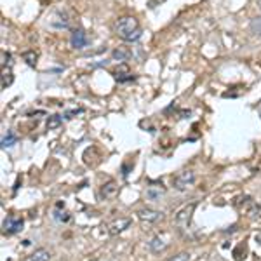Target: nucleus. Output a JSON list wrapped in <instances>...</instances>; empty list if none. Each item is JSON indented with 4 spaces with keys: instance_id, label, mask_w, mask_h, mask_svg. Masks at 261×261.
<instances>
[{
    "instance_id": "f257e3e1",
    "label": "nucleus",
    "mask_w": 261,
    "mask_h": 261,
    "mask_svg": "<svg viewBox=\"0 0 261 261\" xmlns=\"http://www.w3.org/2000/svg\"><path fill=\"white\" fill-rule=\"evenodd\" d=\"M195 207H197V202H192V204L181 207L174 216L176 230H178L185 239L197 237V230H195V226H193V211H195Z\"/></svg>"
},
{
    "instance_id": "f03ea898",
    "label": "nucleus",
    "mask_w": 261,
    "mask_h": 261,
    "mask_svg": "<svg viewBox=\"0 0 261 261\" xmlns=\"http://www.w3.org/2000/svg\"><path fill=\"white\" fill-rule=\"evenodd\" d=\"M115 33L125 42H136L141 37V27L133 16H122L115 23Z\"/></svg>"
},
{
    "instance_id": "7ed1b4c3",
    "label": "nucleus",
    "mask_w": 261,
    "mask_h": 261,
    "mask_svg": "<svg viewBox=\"0 0 261 261\" xmlns=\"http://www.w3.org/2000/svg\"><path fill=\"white\" fill-rule=\"evenodd\" d=\"M235 207L241 211L244 216L249 218L252 221H261V205L254 202L251 197H242L235 202Z\"/></svg>"
},
{
    "instance_id": "20e7f679",
    "label": "nucleus",
    "mask_w": 261,
    "mask_h": 261,
    "mask_svg": "<svg viewBox=\"0 0 261 261\" xmlns=\"http://www.w3.org/2000/svg\"><path fill=\"white\" fill-rule=\"evenodd\" d=\"M193 183H195V172L190 169L179 171L178 174L172 178V187L178 192H187L188 188L193 187Z\"/></svg>"
},
{
    "instance_id": "39448f33",
    "label": "nucleus",
    "mask_w": 261,
    "mask_h": 261,
    "mask_svg": "<svg viewBox=\"0 0 261 261\" xmlns=\"http://www.w3.org/2000/svg\"><path fill=\"white\" fill-rule=\"evenodd\" d=\"M166 192L167 190L162 183H159V181H150L145 190V197H146V200H150V202H159L166 195Z\"/></svg>"
},
{
    "instance_id": "423d86ee",
    "label": "nucleus",
    "mask_w": 261,
    "mask_h": 261,
    "mask_svg": "<svg viewBox=\"0 0 261 261\" xmlns=\"http://www.w3.org/2000/svg\"><path fill=\"white\" fill-rule=\"evenodd\" d=\"M23 225H24L23 218L7 216L2 223V231H4V235H14V233H18V231L23 230Z\"/></svg>"
},
{
    "instance_id": "0eeeda50",
    "label": "nucleus",
    "mask_w": 261,
    "mask_h": 261,
    "mask_svg": "<svg viewBox=\"0 0 261 261\" xmlns=\"http://www.w3.org/2000/svg\"><path fill=\"white\" fill-rule=\"evenodd\" d=\"M138 218H140V221L145 223V225H155V223L162 221L164 214L161 211H155V209L145 207L138 211Z\"/></svg>"
},
{
    "instance_id": "6e6552de",
    "label": "nucleus",
    "mask_w": 261,
    "mask_h": 261,
    "mask_svg": "<svg viewBox=\"0 0 261 261\" xmlns=\"http://www.w3.org/2000/svg\"><path fill=\"white\" fill-rule=\"evenodd\" d=\"M70 44L73 49L81 50L84 47H87V44H89V37H87V33L82 30V28H77V30L71 32V37H70Z\"/></svg>"
},
{
    "instance_id": "1a4fd4ad",
    "label": "nucleus",
    "mask_w": 261,
    "mask_h": 261,
    "mask_svg": "<svg viewBox=\"0 0 261 261\" xmlns=\"http://www.w3.org/2000/svg\"><path fill=\"white\" fill-rule=\"evenodd\" d=\"M130 226V218H117V220L110 221L107 225L108 233L110 235H119L122 231H125Z\"/></svg>"
},
{
    "instance_id": "9d476101",
    "label": "nucleus",
    "mask_w": 261,
    "mask_h": 261,
    "mask_svg": "<svg viewBox=\"0 0 261 261\" xmlns=\"http://www.w3.org/2000/svg\"><path fill=\"white\" fill-rule=\"evenodd\" d=\"M148 247H150L151 252H162L169 247V239H167L164 233L155 235V237L148 242Z\"/></svg>"
},
{
    "instance_id": "9b49d317",
    "label": "nucleus",
    "mask_w": 261,
    "mask_h": 261,
    "mask_svg": "<svg viewBox=\"0 0 261 261\" xmlns=\"http://www.w3.org/2000/svg\"><path fill=\"white\" fill-rule=\"evenodd\" d=\"M50 27L58 28V30H65V28H68L70 19H68V16H66V12H63V11L54 12L53 19H50Z\"/></svg>"
},
{
    "instance_id": "f8f14e48",
    "label": "nucleus",
    "mask_w": 261,
    "mask_h": 261,
    "mask_svg": "<svg viewBox=\"0 0 261 261\" xmlns=\"http://www.w3.org/2000/svg\"><path fill=\"white\" fill-rule=\"evenodd\" d=\"M50 259H53V252H50L49 249L40 247V249L33 251L32 254H28L23 261H50Z\"/></svg>"
},
{
    "instance_id": "ddd939ff",
    "label": "nucleus",
    "mask_w": 261,
    "mask_h": 261,
    "mask_svg": "<svg viewBox=\"0 0 261 261\" xmlns=\"http://www.w3.org/2000/svg\"><path fill=\"white\" fill-rule=\"evenodd\" d=\"M115 81H119V82H129V81H133L134 79V75H133V71H130V68L125 63H122V65H119V68L115 70Z\"/></svg>"
},
{
    "instance_id": "4468645a",
    "label": "nucleus",
    "mask_w": 261,
    "mask_h": 261,
    "mask_svg": "<svg viewBox=\"0 0 261 261\" xmlns=\"http://www.w3.org/2000/svg\"><path fill=\"white\" fill-rule=\"evenodd\" d=\"M117 192H119V187H117L115 181H108L99 188V197L101 199H112V197L117 195Z\"/></svg>"
},
{
    "instance_id": "2eb2a0df",
    "label": "nucleus",
    "mask_w": 261,
    "mask_h": 261,
    "mask_svg": "<svg viewBox=\"0 0 261 261\" xmlns=\"http://www.w3.org/2000/svg\"><path fill=\"white\" fill-rule=\"evenodd\" d=\"M133 56V53L127 49V47H124V45H120V47H117V49H113V53H112V58L115 61H127L129 58Z\"/></svg>"
},
{
    "instance_id": "dca6fc26",
    "label": "nucleus",
    "mask_w": 261,
    "mask_h": 261,
    "mask_svg": "<svg viewBox=\"0 0 261 261\" xmlns=\"http://www.w3.org/2000/svg\"><path fill=\"white\" fill-rule=\"evenodd\" d=\"M16 141H18V136L12 130H7V134L2 138V148H11L16 145Z\"/></svg>"
},
{
    "instance_id": "f3484780",
    "label": "nucleus",
    "mask_w": 261,
    "mask_h": 261,
    "mask_svg": "<svg viewBox=\"0 0 261 261\" xmlns=\"http://www.w3.org/2000/svg\"><path fill=\"white\" fill-rule=\"evenodd\" d=\"M21 56H23V60L27 61L28 66H37V60H39V54H37L35 50H27V53H23Z\"/></svg>"
},
{
    "instance_id": "a211bd4d",
    "label": "nucleus",
    "mask_w": 261,
    "mask_h": 261,
    "mask_svg": "<svg viewBox=\"0 0 261 261\" xmlns=\"http://www.w3.org/2000/svg\"><path fill=\"white\" fill-rule=\"evenodd\" d=\"M61 124H63V117H60V115H50L47 119V129L49 130L61 127Z\"/></svg>"
},
{
    "instance_id": "6ab92c4d",
    "label": "nucleus",
    "mask_w": 261,
    "mask_h": 261,
    "mask_svg": "<svg viewBox=\"0 0 261 261\" xmlns=\"http://www.w3.org/2000/svg\"><path fill=\"white\" fill-rule=\"evenodd\" d=\"M14 77H12V71L11 68H4L2 71V89H7V86H11Z\"/></svg>"
},
{
    "instance_id": "aec40b11",
    "label": "nucleus",
    "mask_w": 261,
    "mask_h": 261,
    "mask_svg": "<svg viewBox=\"0 0 261 261\" xmlns=\"http://www.w3.org/2000/svg\"><path fill=\"white\" fill-rule=\"evenodd\" d=\"M53 216H54V220H56V221H61V223H66V221L70 220V214L66 213V211H63V213H61L58 205H56V211H54Z\"/></svg>"
},
{
    "instance_id": "412c9836",
    "label": "nucleus",
    "mask_w": 261,
    "mask_h": 261,
    "mask_svg": "<svg viewBox=\"0 0 261 261\" xmlns=\"http://www.w3.org/2000/svg\"><path fill=\"white\" fill-rule=\"evenodd\" d=\"M192 259V254L190 252H179V254H176V256H172V258L169 259H166V261H190Z\"/></svg>"
},
{
    "instance_id": "4be33fe9",
    "label": "nucleus",
    "mask_w": 261,
    "mask_h": 261,
    "mask_svg": "<svg viewBox=\"0 0 261 261\" xmlns=\"http://www.w3.org/2000/svg\"><path fill=\"white\" fill-rule=\"evenodd\" d=\"M251 32L254 35H261V18H254L251 21Z\"/></svg>"
},
{
    "instance_id": "5701e85b",
    "label": "nucleus",
    "mask_w": 261,
    "mask_h": 261,
    "mask_svg": "<svg viewBox=\"0 0 261 261\" xmlns=\"http://www.w3.org/2000/svg\"><path fill=\"white\" fill-rule=\"evenodd\" d=\"M11 65H12L11 53H6V50H2V68H11Z\"/></svg>"
},
{
    "instance_id": "b1692460",
    "label": "nucleus",
    "mask_w": 261,
    "mask_h": 261,
    "mask_svg": "<svg viewBox=\"0 0 261 261\" xmlns=\"http://www.w3.org/2000/svg\"><path fill=\"white\" fill-rule=\"evenodd\" d=\"M256 4H258V7L261 9V0H256Z\"/></svg>"
}]
</instances>
